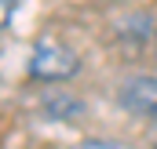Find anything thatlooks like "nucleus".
Wrapping results in <instances>:
<instances>
[{
	"instance_id": "5",
	"label": "nucleus",
	"mask_w": 157,
	"mask_h": 149,
	"mask_svg": "<svg viewBox=\"0 0 157 149\" xmlns=\"http://www.w3.org/2000/svg\"><path fill=\"white\" fill-rule=\"evenodd\" d=\"M15 4H18V0H0V22H4V26H11V11H15Z\"/></svg>"
},
{
	"instance_id": "8",
	"label": "nucleus",
	"mask_w": 157,
	"mask_h": 149,
	"mask_svg": "<svg viewBox=\"0 0 157 149\" xmlns=\"http://www.w3.org/2000/svg\"><path fill=\"white\" fill-rule=\"evenodd\" d=\"M113 4H117V0H113Z\"/></svg>"
},
{
	"instance_id": "3",
	"label": "nucleus",
	"mask_w": 157,
	"mask_h": 149,
	"mask_svg": "<svg viewBox=\"0 0 157 149\" xmlns=\"http://www.w3.org/2000/svg\"><path fill=\"white\" fill-rule=\"evenodd\" d=\"M40 113H44V116H51V120H73V116L84 113V102L73 98V95L51 91V95H44V98H40Z\"/></svg>"
},
{
	"instance_id": "2",
	"label": "nucleus",
	"mask_w": 157,
	"mask_h": 149,
	"mask_svg": "<svg viewBox=\"0 0 157 149\" xmlns=\"http://www.w3.org/2000/svg\"><path fill=\"white\" fill-rule=\"evenodd\" d=\"M117 106L132 116H157V76L150 73L128 76L117 91Z\"/></svg>"
},
{
	"instance_id": "1",
	"label": "nucleus",
	"mask_w": 157,
	"mask_h": 149,
	"mask_svg": "<svg viewBox=\"0 0 157 149\" xmlns=\"http://www.w3.org/2000/svg\"><path fill=\"white\" fill-rule=\"evenodd\" d=\"M77 73H80L77 51H70L59 40H40L37 47H33V55H29V76L33 80L55 84V80H70V76H77Z\"/></svg>"
},
{
	"instance_id": "6",
	"label": "nucleus",
	"mask_w": 157,
	"mask_h": 149,
	"mask_svg": "<svg viewBox=\"0 0 157 149\" xmlns=\"http://www.w3.org/2000/svg\"><path fill=\"white\" fill-rule=\"evenodd\" d=\"M154 58H157V51H154Z\"/></svg>"
},
{
	"instance_id": "4",
	"label": "nucleus",
	"mask_w": 157,
	"mask_h": 149,
	"mask_svg": "<svg viewBox=\"0 0 157 149\" xmlns=\"http://www.w3.org/2000/svg\"><path fill=\"white\" fill-rule=\"evenodd\" d=\"M77 149H128L124 142H113V138H88V142H80Z\"/></svg>"
},
{
	"instance_id": "7",
	"label": "nucleus",
	"mask_w": 157,
	"mask_h": 149,
	"mask_svg": "<svg viewBox=\"0 0 157 149\" xmlns=\"http://www.w3.org/2000/svg\"><path fill=\"white\" fill-rule=\"evenodd\" d=\"M154 149H157V142H154Z\"/></svg>"
}]
</instances>
